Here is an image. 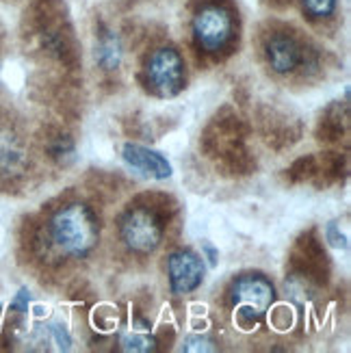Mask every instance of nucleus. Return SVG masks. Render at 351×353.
I'll return each instance as SVG.
<instances>
[{"label": "nucleus", "mask_w": 351, "mask_h": 353, "mask_svg": "<svg viewBox=\"0 0 351 353\" xmlns=\"http://www.w3.org/2000/svg\"><path fill=\"white\" fill-rule=\"evenodd\" d=\"M48 230L57 250L74 258H85L100 241V225L94 210L79 202L59 208L52 214Z\"/></svg>", "instance_id": "obj_1"}, {"label": "nucleus", "mask_w": 351, "mask_h": 353, "mask_svg": "<svg viewBox=\"0 0 351 353\" xmlns=\"http://www.w3.org/2000/svg\"><path fill=\"white\" fill-rule=\"evenodd\" d=\"M273 299H276V288L265 275L258 273L241 275L230 288L232 308L239 314V323L243 325H256L269 312Z\"/></svg>", "instance_id": "obj_2"}, {"label": "nucleus", "mask_w": 351, "mask_h": 353, "mask_svg": "<svg viewBox=\"0 0 351 353\" xmlns=\"http://www.w3.org/2000/svg\"><path fill=\"white\" fill-rule=\"evenodd\" d=\"M146 79L159 98L178 96L187 83L185 59L180 57L176 48H170V46L154 50L146 63Z\"/></svg>", "instance_id": "obj_3"}, {"label": "nucleus", "mask_w": 351, "mask_h": 353, "mask_svg": "<svg viewBox=\"0 0 351 353\" xmlns=\"http://www.w3.org/2000/svg\"><path fill=\"white\" fill-rule=\"evenodd\" d=\"M193 37L204 52H221L234 37V18L221 5H206L193 18Z\"/></svg>", "instance_id": "obj_4"}, {"label": "nucleus", "mask_w": 351, "mask_h": 353, "mask_svg": "<svg viewBox=\"0 0 351 353\" xmlns=\"http://www.w3.org/2000/svg\"><path fill=\"white\" fill-rule=\"evenodd\" d=\"M119 236L134 254H152L163 241V223L150 208H130L119 221Z\"/></svg>", "instance_id": "obj_5"}, {"label": "nucleus", "mask_w": 351, "mask_h": 353, "mask_svg": "<svg viewBox=\"0 0 351 353\" xmlns=\"http://www.w3.org/2000/svg\"><path fill=\"white\" fill-rule=\"evenodd\" d=\"M204 260L193 250H176L167 256V280L174 295H189L204 282Z\"/></svg>", "instance_id": "obj_6"}, {"label": "nucleus", "mask_w": 351, "mask_h": 353, "mask_svg": "<svg viewBox=\"0 0 351 353\" xmlns=\"http://www.w3.org/2000/svg\"><path fill=\"white\" fill-rule=\"evenodd\" d=\"M121 159H124L126 165H130L132 170L154 180H167L174 174V167L167 161V157H163L159 150H152L141 143H124V148H121Z\"/></svg>", "instance_id": "obj_7"}, {"label": "nucleus", "mask_w": 351, "mask_h": 353, "mask_svg": "<svg viewBox=\"0 0 351 353\" xmlns=\"http://www.w3.org/2000/svg\"><path fill=\"white\" fill-rule=\"evenodd\" d=\"M265 54L273 72L288 74L301 63V46L291 35H273L265 46Z\"/></svg>", "instance_id": "obj_8"}, {"label": "nucleus", "mask_w": 351, "mask_h": 353, "mask_svg": "<svg viewBox=\"0 0 351 353\" xmlns=\"http://www.w3.org/2000/svg\"><path fill=\"white\" fill-rule=\"evenodd\" d=\"M24 148L13 134H0V174L15 176L24 170Z\"/></svg>", "instance_id": "obj_9"}, {"label": "nucleus", "mask_w": 351, "mask_h": 353, "mask_svg": "<svg viewBox=\"0 0 351 353\" xmlns=\"http://www.w3.org/2000/svg\"><path fill=\"white\" fill-rule=\"evenodd\" d=\"M124 57V46L113 30H104L96 46V61L104 70H117Z\"/></svg>", "instance_id": "obj_10"}, {"label": "nucleus", "mask_w": 351, "mask_h": 353, "mask_svg": "<svg viewBox=\"0 0 351 353\" xmlns=\"http://www.w3.org/2000/svg\"><path fill=\"white\" fill-rule=\"evenodd\" d=\"M121 351L128 353H150L157 349V341L148 325H130L119 339Z\"/></svg>", "instance_id": "obj_11"}, {"label": "nucleus", "mask_w": 351, "mask_h": 353, "mask_svg": "<svg viewBox=\"0 0 351 353\" xmlns=\"http://www.w3.org/2000/svg\"><path fill=\"white\" fill-rule=\"evenodd\" d=\"M301 9L306 11L308 18L312 20H325L337 11V3L339 0H299Z\"/></svg>", "instance_id": "obj_12"}, {"label": "nucleus", "mask_w": 351, "mask_h": 353, "mask_svg": "<svg viewBox=\"0 0 351 353\" xmlns=\"http://www.w3.org/2000/svg\"><path fill=\"white\" fill-rule=\"evenodd\" d=\"M215 343L206 336H189L185 339V345H182V351H215Z\"/></svg>", "instance_id": "obj_13"}, {"label": "nucleus", "mask_w": 351, "mask_h": 353, "mask_svg": "<svg viewBox=\"0 0 351 353\" xmlns=\"http://www.w3.org/2000/svg\"><path fill=\"white\" fill-rule=\"evenodd\" d=\"M48 332H50L52 341L57 343V347H59V349L68 351V349L72 347V336H70V332L66 330V325L52 323V325H48Z\"/></svg>", "instance_id": "obj_14"}, {"label": "nucleus", "mask_w": 351, "mask_h": 353, "mask_svg": "<svg viewBox=\"0 0 351 353\" xmlns=\"http://www.w3.org/2000/svg\"><path fill=\"white\" fill-rule=\"evenodd\" d=\"M28 303H30L28 288H20L18 295H15L13 301H11V310H15V312H28Z\"/></svg>", "instance_id": "obj_15"}, {"label": "nucleus", "mask_w": 351, "mask_h": 353, "mask_svg": "<svg viewBox=\"0 0 351 353\" xmlns=\"http://www.w3.org/2000/svg\"><path fill=\"white\" fill-rule=\"evenodd\" d=\"M204 250H206V254H208V260H210V265H217V252L212 250L208 243L204 245Z\"/></svg>", "instance_id": "obj_16"}]
</instances>
